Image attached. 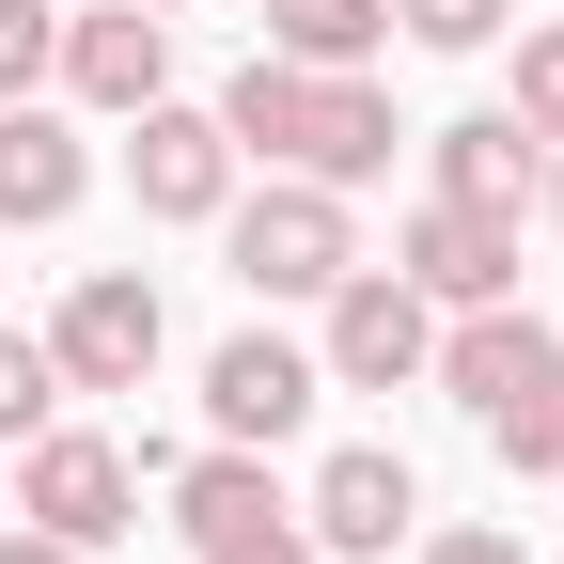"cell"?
Instances as JSON below:
<instances>
[{
  "label": "cell",
  "instance_id": "30bf717a",
  "mask_svg": "<svg viewBox=\"0 0 564 564\" xmlns=\"http://www.w3.org/2000/svg\"><path fill=\"white\" fill-rule=\"evenodd\" d=\"M408 518H423L408 455H329V470H314V549H392Z\"/></svg>",
  "mask_w": 564,
  "mask_h": 564
},
{
  "label": "cell",
  "instance_id": "8992f818",
  "mask_svg": "<svg viewBox=\"0 0 564 564\" xmlns=\"http://www.w3.org/2000/svg\"><path fill=\"white\" fill-rule=\"evenodd\" d=\"M204 423H220L236 455H267V440H299V423H314V361H299V345H282V329H236L220 361H204Z\"/></svg>",
  "mask_w": 564,
  "mask_h": 564
},
{
  "label": "cell",
  "instance_id": "ba28073f",
  "mask_svg": "<svg viewBox=\"0 0 564 564\" xmlns=\"http://www.w3.org/2000/svg\"><path fill=\"white\" fill-rule=\"evenodd\" d=\"M126 173H141V220H220V188H236V141H220V110H141V141H126Z\"/></svg>",
  "mask_w": 564,
  "mask_h": 564
},
{
  "label": "cell",
  "instance_id": "e0dca14e",
  "mask_svg": "<svg viewBox=\"0 0 564 564\" xmlns=\"http://www.w3.org/2000/svg\"><path fill=\"white\" fill-rule=\"evenodd\" d=\"M63 63V0H0V95H32Z\"/></svg>",
  "mask_w": 564,
  "mask_h": 564
},
{
  "label": "cell",
  "instance_id": "44dd1931",
  "mask_svg": "<svg viewBox=\"0 0 564 564\" xmlns=\"http://www.w3.org/2000/svg\"><path fill=\"white\" fill-rule=\"evenodd\" d=\"M204 564H314V549L282 533V518H267V533H236V549H204Z\"/></svg>",
  "mask_w": 564,
  "mask_h": 564
},
{
  "label": "cell",
  "instance_id": "ac0fdd59",
  "mask_svg": "<svg viewBox=\"0 0 564 564\" xmlns=\"http://www.w3.org/2000/svg\"><path fill=\"white\" fill-rule=\"evenodd\" d=\"M518 126H533V141H564V32H533V47H518Z\"/></svg>",
  "mask_w": 564,
  "mask_h": 564
},
{
  "label": "cell",
  "instance_id": "277c9868",
  "mask_svg": "<svg viewBox=\"0 0 564 564\" xmlns=\"http://www.w3.org/2000/svg\"><path fill=\"white\" fill-rule=\"evenodd\" d=\"M126 502H141V470H126L110 440H79V423H47V440H32V470H17V518H32V533H63V549L141 533Z\"/></svg>",
  "mask_w": 564,
  "mask_h": 564
},
{
  "label": "cell",
  "instance_id": "6da1fadb",
  "mask_svg": "<svg viewBox=\"0 0 564 564\" xmlns=\"http://www.w3.org/2000/svg\"><path fill=\"white\" fill-rule=\"evenodd\" d=\"M220 141L299 158L314 188H361V173H392V95L361 79V63H282V47H251L236 95H220Z\"/></svg>",
  "mask_w": 564,
  "mask_h": 564
},
{
  "label": "cell",
  "instance_id": "52a82bcc",
  "mask_svg": "<svg viewBox=\"0 0 564 564\" xmlns=\"http://www.w3.org/2000/svg\"><path fill=\"white\" fill-rule=\"evenodd\" d=\"M392 282H423V299H455V314L518 299V220H486V204H423L408 251H392Z\"/></svg>",
  "mask_w": 564,
  "mask_h": 564
},
{
  "label": "cell",
  "instance_id": "7c38bea8",
  "mask_svg": "<svg viewBox=\"0 0 564 564\" xmlns=\"http://www.w3.org/2000/svg\"><path fill=\"white\" fill-rule=\"evenodd\" d=\"M63 204H79V141H63L32 95H0V220L32 236V220H63Z\"/></svg>",
  "mask_w": 564,
  "mask_h": 564
},
{
  "label": "cell",
  "instance_id": "9c48e42d",
  "mask_svg": "<svg viewBox=\"0 0 564 564\" xmlns=\"http://www.w3.org/2000/svg\"><path fill=\"white\" fill-rule=\"evenodd\" d=\"M63 79H79L95 110H158L173 95V17H141V0H126V17H79V32H63Z\"/></svg>",
  "mask_w": 564,
  "mask_h": 564
},
{
  "label": "cell",
  "instance_id": "2e32d148",
  "mask_svg": "<svg viewBox=\"0 0 564 564\" xmlns=\"http://www.w3.org/2000/svg\"><path fill=\"white\" fill-rule=\"evenodd\" d=\"M47 408H63V361L32 329H0V440H47Z\"/></svg>",
  "mask_w": 564,
  "mask_h": 564
},
{
  "label": "cell",
  "instance_id": "7a4b0ae2",
  "mask_svg": "<svg viewBox=\"0 0 564 564\" xmlns=\"http://www.w3.org/2000/svg\"><path fill=\"white\" fill-rule=\"evenodd\" d=\"M345 267H361V236H345V204L314 173L267 188V204H236V282H251V299H329Z\"/></svg>",
  "mask_w": 564,
  "mask_h": 564
},
{
  "label": "cell",
  "instance_id": "603a6c76",
  "mask_svg": "<svg viewBox=\"0 0 564 564\" xmlns=\"http://www.w3.org/2000/svg\"><path fill=\"white\" fill-rule=\"evenodd\" d=\"M141 17H173V0H141Z\"/></svg>",
  "mask_w": 564,
  "mask_h": 564
},
{
  "label": "cell",
  "instance_id": "5b68a950",
  "mask_svg": "<svg viewBox=\"0 0 564 564\" xmlns=\"http://www.w3.org/2000/svg\"><path fill=\"white\" fill-rule=\"evenodd\" d=\"M423 361H440V329H423V282L345 267V282H329V377H345V392H392V377H423Z\"/></svg>",
  "mask_w": 564,
  "mask_h": 564
},
{
  "label": "cell",
  "instance_id": "9a60e30c",
  "mask_svg": "<svg viewBox=\"0 0 564 564\" xmlns=\"http://www.w3.org/2000/svg\"><path fill=\"white\" fill-rule=\"evenodd\" d=\"M486 440H502L518 470H564V361H549L533 392H502V408H486Z\"/></svg>",
  "mask_w": 564,
  "mask_h": 564
},
{
  "label": "cell",
  "instance_id": "ffe728a7",
  "mask_svg": "<svg viewBox=\"0 0 564 564\" xmlns=\"http://www.w3.org/2000/svg\"><path fill=\"white\" fill-rule=\"evenodd\" d=\"M423 564H533L518 533H423Z\"/></svg>",
  "mask_w": 564,
  "mask_h": 564
},
{
  "label": "cell",
  "instance_id": "4fadbf2b",
  "mask_svg": "<svg viewBox=\"0 0 564 564\" xmlns=\"http://www.w3.org/2000/svg\"><path fill=\"white\" fill-rule=\"evenodd\" d=\"M267 518H282L267 455H236V440H220L204 470H173V533H188V549H236V533H267Z\"/></svg>",
  "mask_w": 564,
  "mask_h": 564
},
{
  "label": "cell",
  "instance_id": "3957f363",
  "mask_svg": "<svg viewBox=\"0 0 564 564\" xmlns=\"http://www.w3.org/2000/svg\"><path fill=\"white\" fill-rule=\"evenodd\" d=\"M158 345H173V314H158V282H126V267H95L79 299H63V329H47V361H63V392H141V377H158Z\"/></svg>",
  "mask_w": 564,
  "mask_h": 564
},
{
  "label": "cell",
  "instance_id": "7402d4cb",
  "mask_svg": "<svg viewBox=\"0 0 564 564\" xmlns=\"http://www.w3.org/2000/svg\"><path fill=\"white\" fill-rule=\"evenodd\" d=\"M0 564H95V549H63V533H0Z\"/></svg>",
  "mask_w": 564,
  "mask_h": 564
},
{
  "label": "cell",
  "instance_id": "5bb4252c",
  "mask_svg": "<svg viewBox=\"0 0 564 564\" xmlns=\"http://www.w3.org/2000/svg\"><path fill=\"white\" fill-rule=\"evenodd\" d=\"M392 32V0H267V47L282 63H361Z\"/></svg>",
  "mask_w": 564,
  "mask_h": 564
},
{
  "label": "cell",
  "instance_id": "8fae6325",
  "mask_svg": "<svg viewBox=\"0 0 564 564\" xmlns=\"http://www.w3.org/2000/svg\"><path fill=\"white\" fill-rule=\"evenodd\" d=\"M440 204H486V220H518V204H533V126H518V110L440 126Z\"/></svg>",
  "mask_w": 564,
  "mask_h": 564
},
{
  "label": "cell",
  "instance_id": "d6986e66",
  "mask_svg": "<svg viewBox=\"0 0 564 564\" xmlns=\"http://www.w3.org/2000/svg\"><path fill=\"white\" fill-rule=\"evenodd\" d=\"M392 17H408L423 47H486V32H502V17H518V0H392Z\"/></svg>",
  "mask_w": 564,
  "mask_h": 564
}]
</instances>
